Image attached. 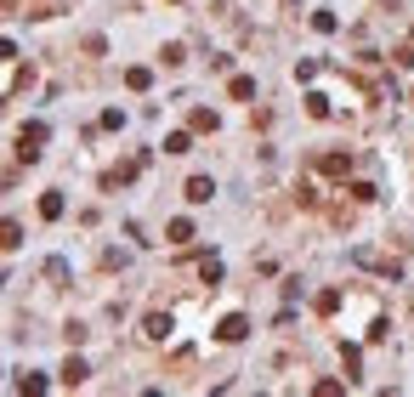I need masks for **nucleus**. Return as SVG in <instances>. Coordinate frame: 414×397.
I'll use <instances>...</instances> for the list:
<instances>
[{
  "mask_svg": "<svg viewBox=\"0 0 414 397\" xmlns=\"http://www.w3.org/2000/svg\"><path fill=\"white\" fill-rule=\"evenodd\" d=\"M46 137H52V130L40 125V119H34V125H23V130H17V159H23V165H34L40 153H46Z\"/></svg>",
  "mask_w": 414,
  "mask_h": 397,
  "instance_id": "obj_1",
  "label": "nucleus"
},
{
  "mask_svg": "<svg viewBox=\"0 0 414 397\" xmlns=\"http://www.w3.org/2000/svg\"><path fill=\"white\" fill-rule=\"evenodd\" d=\"M244 335H250V318H244V313H227V318L216 324V340H227V346H238Z\"/></svg>",
  "mask_w": 414,
  "mask_h": 397,
  "instance_id": "obj_2",
  "label": "nucleus"
},
{
  "mask_svg": "<svg viewBox=\"0 0 414 397\" xmlns=\"http://www.w3.org/2000/svg\"><path fill=\"white\" fill-rule=\"evenodd\" d=\"M318 170L341 182V176H352V153H341V148H335V153H323V159H318Z\"/></svg>",
  "mask_w": 414,
  "mask_h": 397,
  "instance_id": "obj_3",
  "label": "nucleus"
},
{
  "mask_svg": "<svg viewBox=\"0 0 414 397\" xmlns=\"http://www.w3.org/2000/svg\"><path fill=\"white\" fill-rule=\"evenodd\" d=\"M171 329H176V324H171V313H148V318H142V335H148V340H164Z\"/></svg>",
  "mask_w": 414,
  "mask_h": 397,
  "instance_id": "obj_4",
  "label": "nucleus"
},
{
  "mask_svg": "<svg viewBox=\"0 0 414 397\" xmlns=\"http://www.w3.org/2000/svg\"><path fill=\"white\" fill-rule=\"evenodd\" d=\"M182 193H187L193 204H210V199H216V182H210V176H193V182H187Z\"/></svg>",
  "mask_w": 414,
  "mask_h": 397,
  "instance_id": "obj_5",
  "label": "nucleus"
},
{
  "mask_svg": "<svg viewBox=\"0 0 414 397\" xmlns=\"http://www.w3.org/2000/svg\"><path fill=\"white\" fill-rule=\"evenodd\" d=\"M227 97H233V103H250V97H256V80H250V74H233Z\"/></svg>",
  "mask_w": 414,
  "mask_h": 397,
  "instance_id": "obj_6",
  "label": "nucleus"
},
{
  "mask_svg": "<svg viewBox=\"0 0 414 397\" xmlns=\"http://www.w3.org/2000/svg\"><path fill=\"white\" fill-rule=\"evenodd\" d=\"M23 244V227L12 222V216H0V250H17Z\"/></svg>",
  "mask_w": 414,
  "mask_h": 397,
  "instance_id": "obj_7",
  "label": "nucleus"
},
{
  "mask_svg": "<svg viewBox=\"0 0 414 397\" xmlns=\"http://www.w3.org/2000/svg\"><path fill=\"white\" fill-rule=\"evenodd\" d=\"M86 375H91L86 358H68V364H63V386H86Z\"/></svg>",
  "mask_w": 414,
  "mask_h": 397,
  "instance_id": "obj_8",
  "label": "nucleus"
},
{
  "mask_svg": "<svg viewBox=\"0 0 414 397\" xmlns=\"http://www.w3.org/2000/svg\"><path fill=\"white\" fill-rule=\"evenodd\" d=\"M222 119H216V108H193V119H187V130H216Z\"/></svg>",
  "mask_w": 414,
  "mask_h": 397,
  "instance_id": "obj_9",
  "label": "nucleus"
},
{
  "mask_svg": "<svg viewBox=\"0 0 414 397\" xmlns=\"http://www.w3.org/2000/svg\"><path fill=\"white\" fill-rule=\"evenodd\" d=\"M193 148V130H171V137H164V153H187Z\"/></svg>",
  "mask_w": 414,
  "mask_h": 397,
  "instance_id": "obj_10",
  "label": "nucleus"
},
{
  "mask_svg": "<svg viewBox=\"0 0 414 397\" xmlns=\"http://www.w3.org/2000/svg\"><path fill=\"white\" fill-rule=\"evenodd\" d=\"M40 216H46V222H57V216H63V193H40Z\"/></svg>",
  "mask_w": 414,
  "mask_h": 397,
  "instance_id": "obj_11",
  "label": "nucleus"
},
{
  "mask_svg": "<svg viewBox=\"0 0 414 397\" xmlns=\"http://www.w3.org/2000/svg\"><path fill=\"white\" fill-rule=\"evenodd\" d=\"M164 233H171V244H187V239H193V222H187V216H176V222L164 227Z\"/></svg>",
  "mask_w": 414,
  "mask_h": 397,
  "instance_id": "obj_12",
  "label": "nucleus"
},
{
  "mask_svg": "<svg viewBox=\"0 0 414 397\" xmlns=\"http://www.w3.org/2000/svg\"><path fill=\"white\" fill-rule=\"evenodd\" d=\"M131 176H137V165H119V170H108V176H102V188H125Z\"/></svg>",
  "mask_w": 414,
  "mask_h": 397,
  "instance_id": "obj_13",
  "label": "nucleus"
},
{
  "mask_svg": "<svg viewBox=\"0 0 414 397\" xmlns=\"http://www.w3.org/2000/svg\"><path fill=\"white\" fill-rule=\"evenodd\" d=\"M199 278H204V284H222V261L204 255V261H199Z\"/></svg>",
  "mask_w": 414,
  "mask_h": 397,
  "instance_id": "obj_14",
  "label": "nucleus"
},
{
  "mask_svg": "<svg viewBox=\"0 0 414 397\" xmlns=\"http://www.w3.org/2000/svg\"><path fill=\"white\" fill-rule=\"evenodd\" d=\"M318 313L335 318V313H341V290H323V295H318Z\"/></svg>",
  "mask_w": 414,
  "mask_h": 397,
  "instance_id": "obj_15",
  "label": "nucleus"
},
{
  "mask_svg": "<svg viewBox=\"0 0 414 397\" xmlns=\"http://www.w3.org/2000/svg\"><path fill=\"white\" fill-rule=\"evenodd\" d=\"M125 85H131V91H148L153 74H148V68H125Z\"/></svg>",
  "mask_w": 414,
  "mask_h": 397,
  "instance_id": "obj_16",
  "label": "nucleus"
},
{
  "mask_svg": "<svg viewBox=\"0 0 414 397\" xmlns=\"http://www.w3.org/2000/svg\"><path fill=\"white\" fill-rule=\"evenodd\" d=\"M307 114H312V119H329V97L312 91V97H307Z\"/></svg>",
  "mask_w": 414,
  "mask_h": 397,
  "instance_id": "obj_17",
  "label": "nucleus"
},
{
  "mask_svg": "<svg viewBox=\"0 0 414 397\" xmlns=\"http://www.w3.org/2000/svg\"><path fill=\"white\" fill-rule=\"evenodd\" d=\"M341 358H346V375L358 380V369H363V352H358V346H341Z\"/></svg>",
  "mask_w": 414,
  "mask_h": 397,
  "instance_id": "obj_18",
  "label": "nucleus"
},
{
  "mask_svg": "<svg viewBox=\"0 0 414 397\" xmlns=\"http://www.w3.org/2000/svg\"><path fill=\"white\" fill-rule=\"evenodd\" d=\"M17 391H29V397L46 391V375H17Z\"/></svg>",
  "mask_w": 414,
  "mask_h": 397,
  "instance_id": "obj_19",
  "label": "nucleus"
},
{
  "mask_svg": "<svg viewBox=\"0 0 414 397\" xmlns=\"http://www.w3.org/2000/svg\"><path fill=\"white\" fill-rule=\"evenodd\" d=\"M312 29L318 34H335V12H312Z\"/></svg>",
  "mask_w": 414,
  "mask_h": 397,
  "instance_id": "obj_20",
  "label": "nucleus"
},
{
  "mask_svg": "<svg viewBox=\"0 0 414 397\" xmlns=\"http://www.w3.org/2000/svg\"><path fill=\"white\" fill-rule=\"evenodd\" d=\"M346 193H352V199H358V204H369V199H375V182H352V188H346Z\"/></svg>",
  "mask_w": 414,
  "mask_h": 397,
  "instance_id": "obj_21",
  "label": "nucleus"
}]
</instances>
